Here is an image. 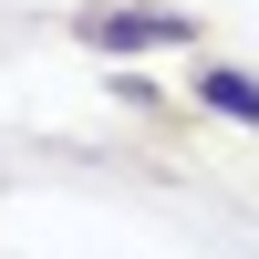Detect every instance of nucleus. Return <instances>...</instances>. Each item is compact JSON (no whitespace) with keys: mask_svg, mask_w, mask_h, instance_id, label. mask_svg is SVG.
Masks as SVG:
<instances>
[{"mask_svg":"<svg viewBox=\"0 0 259 259\" xmlns=\"http://www.w3.org/2000/svg\"><path fill=\"white\" fill-rule=\"evenodd\" d=\"M73 31L94 41V52L135 62V52H177V41H197V21L166 11V0H94V11H73Z\"/></svg>","mask_w":259,"mask_h":259,"instance_id":"nucleus-1","label":"nucleus"},{"mask_svg":"<svg viewBox=\"0 0 259 259\" xmlns=\"http://www.w3.org/2000/svg\"><path fill=\"white\" fill-rule=\"evenodd\" d=\"M187 104L197 114H228V124H259V73L249 62H197L187 73Z\"/></svg>","mask_w":259,"mask_h":259,"instance_id":"nucleus-2","label":"nucleus"}]
</instances>
